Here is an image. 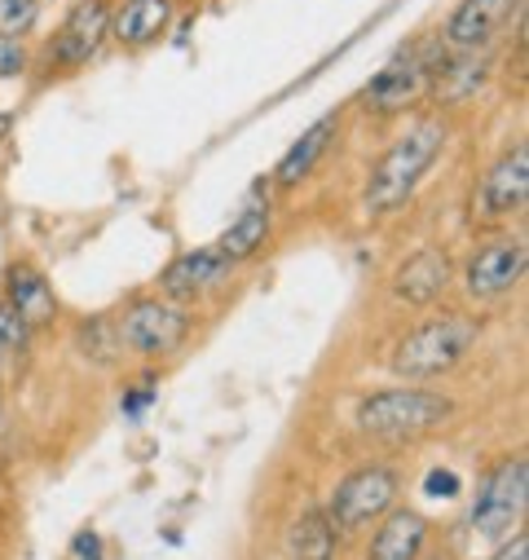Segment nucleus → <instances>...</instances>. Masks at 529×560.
Here are the masks:
<instances>
[{
	"instance_id": "24",
	"label": "nucleus",
	"mask_w": 529,
	"mask_h": 560,
	"mask_svg": "<svg viewBox=\"0 0 529 560\" xmlns=\"http://www.w3.org/2000/svg\"><path fill=\"white\" fill-rule=\"evenodd\" d=\"M27 71V49L23 40H10V36H0V80H14Z\"/></svg>"
},
{
	"instance_id": "20",
	"label": "nucleus",
	"mask_w": 529,
	"mask_h": 560,
	"mask_svg": "<svg viewBox=\"0 0 529 560\" xmlns=\"http://www.w3.org/2000/svg\"><path fill=\"white\" fill-rule=\"evenodd\" d=\"M75 353L89 362V366H115L124 358V340H119V327L110 314H93L75 327Z\"/></svg>"
},
{
	"instance_id": "14",
	"label": "nucleus",
	"mask_w": 529,
	"mask_h": 560,
	"mask_svg": "<svg viewBox=\"0 0 529 560\" xmlns=\"http://www.w3.org/2000/svg\"><path fill=\"white\" fill-rule=\"evenodd\" d=\"M428 538H433L428 516H420L411 508H392L384 521H375L366 560H424Z\"/></svg>"
},
{
	"instance_id": "3",
	"label": "nucleus",
	"mask_w": 529,
	"mask_h": 560,
	"mask_svg": "<svg viewBox=\"0 0 529 560\" xmlns=\"http://www.w3.org/2000/svg\"><path fill=\"white\" fill-rule=\"evenodd\" d=\"M477 336H481V323L459 314V310L428 314L424 323H415L402 340L392 345L388 366H392L397 380H407V384L442 380V375H450L477 349Z\"/></svg>"
},
{
	"instance_id": "6",
	"label": "nucleus",
	"mask_w": 529,
	"mask_h": 560,
	"mask_svg": "<svg viewBox=\"0 0 529 560\" xmlns=\"http://www.w3.org/2000/svg\"><path fill=\"white\" fill-rule=\"evenodd\" d=\"M397 494H402V472L392 464H362L331 486V499L322 512L340 534H357L384 521L397 508Z\"/></svg>"
},
{
	"instance_id": "26",
	"label": "nucleus",
	"mask_w": 529,
	"mask_h": 560,
	"mask_svg": "<svg viewBox=\"0 0 529 560\" xmlns=\"http://www.w3.org/2000/svg\"><path fill=\"white\" fill-rule=\"evenodd\" d=\"M71 556L75 560H102V534L97 529H80L71 538Z\"/></svg>"
},
{
	"instance_id": "25",
	"label": "nucleus",
	"mask_w": 529,
	"mask_h": 560,
	"mask_svg": "<svg viewBox=\"0 0 529 560\" xmlns=\"http://www.w3.org/2000/svg\"><path fill=\"white\" fill-rule=\"evenodd\" d=\"M459 490H463V481H459L450 468H433L428 481H424V494H428V499H455Z\"/></svg>"
},
{
	"instance_id": "19",
	"label": "nucleus",
	"mask_w": 529,
	"mask_h": 560,
	"mask_svg": "<svg viewBox=\"0 0 529 560\" xmlns=\"http://www.w3.org/2000/svg\"><path fill=\"white\" fill-rule=\"evenodd\" d=\"M283 547H287V560H336L340 556V529L331 525V516L322 508H309L287 525Z\"/></svg>"
},
{
	"instance_id": "7",
	"label": "nucleus",
	"mask_w": 529,
	"mask_h": 560,
	"mask_svg": "<svg viewBox=\"0 0 529 560\" xmlns=\"http://www.w3.org/2000/svg\"><path fill=\"white\" fill-rule=\"evenodd\" d=\"M115 327H119V340L128 353L138 358H168L186 345L190 327H195V314L168 296H132L119 314H115Z\"/></svg>"
},
{
	"instance_id": "13",
	"label": "nucleus",
	"mask_w": 529,
	"mask_h": 560,
	"mask_svg": "<svg viewBox=\"0 0 529 560\" xmlns=\"http://www.w3.org/2000/svg\"><path fill=\"white\" fill-rule=\"evenodd\" d=\"M450 278H455V265L442 247H415L402 265L392 269V301L411 305V310H428L446 296Z\"/></svg>"
},
{
	"instance_id": "21",
	"label": "nucleus",
	"mask_w": 529,
	"mask_h": 560,
	"mask_svg": "<svg viewBox=\"0 0 529 560\" xmlns=\"http://www.w3.org/2000/svg\"><path fill=\"white\" fill-rule=\"evenodd\" d=\"M40 19V0H0V36L23 40Z\"/></svg>"
},
{
	"instance_id": "4",
	"label": "nucleus",
	"mask_w": 529,
	"mask_h": 560,
	"mask_svg": "<svg viewBox=\"0 0 529 560\" xmlns=\"http://www.w3.org/2000/svg\"><path fill=\"white\" fill-rule=\"evenodd\" d=\"M450 67V49L442 40L433 45H411V49H397L362 89V106L371 115H402L407 106H415L437 75Z\"/></svg>"
},
{
	"instance_id": "28",
	"label": "nucleus",
	"mask_w": 529,
	"mask_h": 560,
	"mask_svg": "<svg viewBox=\"0 0 529 560\" xmlns=\"http://www.w3.org/2000/svg\"><path fill=\"white\" fill-rule=\"evenodd\" d=\"M5 137H10V115L0 110V142H5Z\"/></svg>"
},
{
	"instance_id": "10",
	"label": "nucleus",
	"mask_w": 529,
	"mask_h": 560,
	"mask_svg": "<svg viewBox=\"0 0 529 560\" xmlns=\"http://www.w3.org/2000/svg\"><path fill=\"white\" fill-rule=\"evenodd\" d=\"M520 10L525 0H459L442 27V45L450 54H485L512 27V19H520Z\"/></svg>"
},
{
	"instance_id": "5",
	"label": "nucleus",
	"mask_w": 529,
	"mask_h": 560,
	"mask_svg": "<svg viewBox=\"0 0 529 560\" xmlns=\"http://www.w3.org/2000/svg\"><path fill=\"white\" fill-rule=\"evenodd\" d=\"M525 508H529V459L525 451H516L481 472L468 521L485 542H503L520 529Z\"/></svg>"
},
{
	"instance_id": "22",
	"label": "nucleus",
	"mask_w": 529,
	"mask_h": 560,
	"mask_svg": "<svg viewBox=\"0 0 529 560\" xmlns=\"http://www.w3.org/2000/svg\"><path fill=\"white\" fill-rule=\"evenodd\" d=\"M27 340H32V327L14 314V305L5 296H0V353H23Z\"/></svg>"
},
{
	"instance_id": "29",
	"label": "nucleus",
	"mask_w": 529,
	"mask_h": 560,
	"mask_svg": "<svg viewBox=\"0 0 529 560\" xmlns=\"http://www.w3.org/2000/svg\"><path fill=\"white\" fill-rule=\"evenodd\" d=\"M424 560H446V556H424Z\"/></svg>"
},
{
	"instance_id": "23",
	"label": "nucleus",
	"mask_w": 529,
	"mask_h": 560,
	"mask_svg": "<svg viewBox=\"0 0 529 560\" xmlns=\"http://www.w3.org/2000/svg\"><path fill=\"white\" fill-rule=\"evenodd\" d=\"M160 397V384H155V375H142L138 384H132L128 393H124V401H119V410L128 415V419H142L146 410H151V401Z\"/></svg>"
},
{
	"instance_id": "8",
	"label": "nucleus",
	"mask_w": 529,
	"mask_h": 560,
	"mask_svg": "<svg viewBox=\"0 0 529 560\" xmlns=\"http://www.w3.org/2000/svg\"><path fill=\"white\" fill-rule=\"evenodd\" d=\"M525 203H529V147L516 142L481 173V186L472 195V217L485 225H498L520 217Z\"/></svg>"
},
{
	"instance_id": "27",
	"label": "nucleus",
	"mask_w": 529,
	"mask_h": 560,
	"mask_svg": "<svg viewBox=\"0 0 529 560\" xmlns=\"http://www.w3.org/2000/svg\"><path fill=\"white\" fill-rule=\"evenodd\" d=\"M490 560H529V534H525V529H516L512 538H503V542H498V551H494Z\"/></svg>"
},
{
	"instance_id": "9",
	"label": "nucleus",
	"mask_w": 529,
	"mask_h": 560,
	"mask_svg": "<svg viewBox=\"0 0 529 560\" xmlns=\"http://www.w3.org/2000/svg\"><path fill=\"white\" fill-rule=\"evenodd\" d=\"M525 265H529L525 238L520 234H494V238H485L468 256V265H463V292L472 301H498V296L520 288Z\"/></svg>"
},
{
	"instance_id": "2",
	"label": "nucleus",
	"mask_w": 529,
	"mask_h": 560,
	"mask_svg": "<svg viewBox=\"0 0 529 560\" xmlns=\"http://www.w3.org/2000/svg\"><path fill=\"white\" fill-rule=\"evenodd\" d=\"M455 419V397L424 388V384H392V388H375L357 401L353 424L357 433H366L371 442H424L433 433H442Z\"/></svg>"
},
{
	"instance_id": "17",
	"label": "nucleus",
	"mask_w": 529,
	"mask_h": 560,
	"mask_svg": "<svg viewBox=\"0 0 529 560\" xmlns=\"http://www.w3.org/2000/svg\"><path fill=\"white\" fill-rule=\"evenodd\" d=\"M173 23V0H124L110 14V36L124 49H146L155 45Z\"/></svg>"
},
{
	"instance_id": "15",
	"label": "nucleus",
	"mask_w": 529,
	"mask_h": 560,
	"mask_svg": "<svg viewBox=\"0 0 529 560\" xmlns=\"http://www.w3.org/2000/svg\"><path fill=\"white\" fill-rule=\"evenodd\" d=\"M5 301L14 305V314H19L32 331L58 323V296H54L49 278H45L36 265H23V260H19V265L5 269Z\"/></svg>"
},
{
	"instance_id": "18",
	"label": "nucleus",
	"mask_w": 529,
	"mask_h": 560,
	"mask_svg": "<svg viewBox=\"0 0 529 560\" xmlns=\"http://www.w3.org/2000/svg\"><path fill=\"white\" fill-rule=\"evenodd\" d=\"M270 230H274L270 203H247V208L225 225V234L216 238V247H221V256H225L230 265H243V260H251L256 252H264V243H270Z\"/></svg>"
},
{
	"instance_id": "11",
	"label": "nucleus",
	"mask_w": 529,
	"mask_h": 560,
	"mask_svg": "<svg viewBox=\"0 0 529 560\" xmlns=\"http://www.w3.org/2000/svg\"><path fill=\"white\" fill-rule=\"evenodd\" d=\"M234 265L221 256L216 243H203L195 252H181L164 273H160V296L177 301V305H190V301H203L208 292L225 288L230 283Z\"/></svg>"
},
{
	"instance_id": "1",
	"label": "nucleus",
	"mask_w": 529,
	"mask_h": 560,
	"mask_svg": "<svg viewBox=\"0 0 529 560\" xmlns=\"http://www.w3.org/2000/svg\"><path fill=\"white\" fill-rule=\"evenodd\" d=\"M450 142V124L446 115H420L397 142L375 160L371 177H366V190H362V208L366 217H392L402 212L415 190L424 186V177L433 173V164L442 160Z\"/></svg>"
},
{
	"instance_id": "16",
	"label": "nucleus",
	"mask_w": 529,
	"mask_h": 560,
	"mask_svg": "<svg viewBox=\"0 0 529 560\" xmlns=\"http://www.w3.org/2000/svg\"><path fill=\"white\" fill-rule=\"evenodd\" d=\"M336 132H340V115H336V110H331V115H322V119H314V124L296 137V142L287 147V155L279 160V168H274V186H279V190L301 186V182L318 168V160L331 151Z\"/></svg>"
},
{
	"instance_id": "12",
	"label": "nucleus",
	"mask_w": 529,
	"mask_h": 560,
	"mask_svg": "<svg viewBox=\"0 0 529 560\" xmlns=\"http://www.w3.org/2000/svg\"><path fill=\"white\" fill-rule=\"evenodd\" d=\"M106 36H110V5L106 0H80V5L62 19V27L49 45V62L62 71H80L89 58H97Z\"/></svg>"
}]
</instances>
